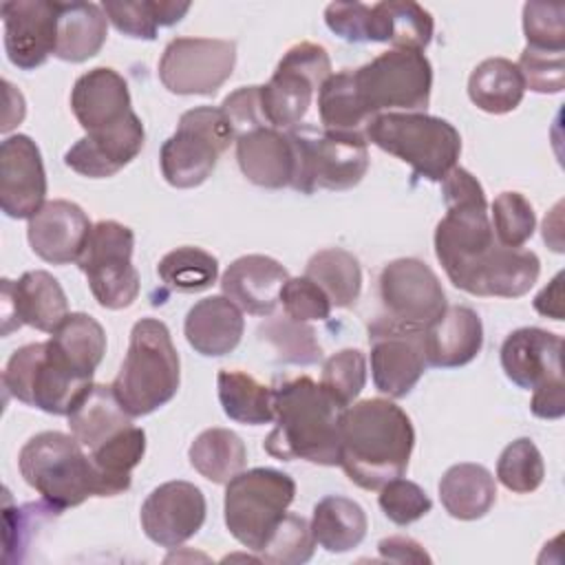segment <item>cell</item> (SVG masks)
Masks as SVG:
<instances>
[{"label": "cell", "instance_id": "8fae6325", "mask_svg": "<svg viewBox=\"0 0 565 565\" xmlns=\"http://www.w3.org/2000/svg\"><path fill=\"white\" fill-rule=\"evenodd\" d=\"M232 141H236V135L221 108L196 106L185 110L174 135L161 146L163 179L181 190L201 185Z\"/></svg>", "mask_w": 565, "mask_h": 565}, {"label": "cell", "instance_id": "ee69618b", "mask_svg": "<svg viewBox=\"0 0 565 565\" xmlns=\"http://www.w3.org/2000/svg\"><path fill=\"white\" fill-rule=\"evenodd\" d=\"M313 550L316 539L311 532V523H307L298 514L287 512L271 532L265 547L258 552V558L276 565H300L313 556Z\"/></svg>", "mask_w": 565, "mask_h": 565}, {"label": "cell", "instance_id": "9a60e30c", "mask_svg": "<svg viewBox=\"0 0 565 565\" xmlns=\"http://www.w3.org/2000/svg\"><path fill=\"white\" fill-rule=\"evenodd\" d=\"M369 344L375 388L391 399L406 397L428 366L424 329L395 322L382 313L369 324Z\"/></svg>", "mask_w": 565, "mask_h": 565}, {"label": "cell", "instance_id": "f546056e", "mask_svg": "<svg viewBox=\"0 0 565 565\" xmlns=\"http://www.w3.org/2000/svg\"><path fill=\"white\" fill-rule=\"evenodd\" d=\"M66 417L71 435L88 450H95L124 428L132 426V417L115 397L113 386L106 384H90Z\"/></svg>", "mask_w": 565, "mask_h": 565}, {"label": "cell", "instance_id": "4316f807", "mask_svg": "<svg viewBox=\"0 0 565 565\" xmlns=\"http://www.w3.org/2000/svg\"><path fill=\"white\" fill-rule=\"evenodd\" d=\"M71 108L86 132L108 128L132 113L128 84L108 66L90 68L77 77L71 90Z\"/></svg>", "mask_w": 565, "mask_h": 565}, {"label": "cell", "instance_id": "6da1fadb", "mask_svg": "<svg viewBox=\"0 0 565 565\" xmlns=\"http://www.w3.org/2000/svg\"><path fill=\"white\" fill-rule=\"evenodd\" d=\"M338 466L362 490L402 477L415 446L411 417L391 399L371 397L340 411Z\"/></svg>", "mask_w": 565, "mask_h": 565}, {"label": "cell", "instance_id": "d6a6232c", "mask_svg": "<svg viewBox=\"0 0 565 565\" xmlns=\"http://www.w3.org/2000/svg\"><path fill=\"white\" fill-rule=\"evenodd\" d=\"M525 93L521 71L505 57H488L477 64L468 77L470 102L490 115L514 110Z\"/></svg>", "mask_w": 565, "mask_h": 565}, {"label": "cell", "instance_id": "83f0119b", "mask_svg": "<svg viewBox=\"0 0 565 565\" xmlns=\"http://www.w3.org/2000/svg\"><path fill=\"white\" fill-rule=\"evenodd\" d=\"M183 331L196 353L221 358L232 353L243 338V311L227 296H207L190 307Z\"/></svg>", "mask_w": 565, "mask_h": 565}, {"label": "cell", "instance_id": "60d3db41", "mask_svg": "<svg viewBox=\"0 0 565 565\" xmlns=\"http://www.w3.org/2000/svg\"><path fill=\"white\" fill-rule=\"evenodd\" d=\"M258 338L267 342L278 362L309 366L322 358V347L318 342L316 329L307 322L291 320L289 316L269 318L258 327Z\"/></svg>", "mask_w": 565, "mask_h": 565}, {"label": "cell", "instance_id": "4dcf8cb0", "mask_svg": "<svg viewBox=\"0 0 565 565\" xmlns=\"http://www.w3.org/2000/svg\"><path fill=\"white\" fill-rule=\"evenodd\" d=\"M433 15L411 0L371 4L369 42H388L395 49L424 51L433 40Z\"/></svg>", "mask_w": 565, "mask_h": 565}, {"label": "cell", "instance_id": "30bf717a", "mask_svg": "<svg viewBox=\"0 0 565 565\" xmlns=\"http://www.w3.org/2000/svg\"><path fill=\"white\" fill-rule=\"evenodd\" d=\"M296 152L291 188L302 194L316 190H349L369 170V141L364 132L349 130H287Z\"/></svg>", "mask_w": 565, "mask_h": 565}, {"label": "cell", "instance_id": "7bdbcfd3", "mask_svg": "<svg viewBox=\"0 0 565 565\" xmlns=\"http://www.w3.org/2000/svg\"><path fill=\"white\" fill-rule=\"evenodd\" d=\"M545 477L541 450L527 437L514 439L503 448L497 461V479L516 494L534 492Z\"/></svg>", "mask_w": 565, "mask_h": 565}, {"label": "cell", "instance_id": "db71d44e", "mask_svg": "<svg viewBox=\"0 0 565 565\" xmlns=\"http://www.w3.org/2000/svg\"><path fill=\"white\" fill-rule=\"evenodd\" d=\"M221 110L225 113L236 137L256 128L269 126L260 106V86H241L223 99Z\"/></svg>", "mask_w": 565, "mask_h": 565}, {"label": "cell", "instance_id": "f1b7e54d", "mask_svg": "<svg viewBox=\"0 0 565 565\" xmlns=\"http://www.w3.org/2000/svg\"><path fill=\"white\" fill-rule=\"evenodd\" d=\"M108 35V18L95 2H57L55 57L86 62L97 55Z\"/></svg>", "mask_w": 565, "mask_h": 565}, {"label": "cell", "instance_id": "4fadbf2b", "mask_svg": "<svg viewBox=\"0 0 565 565\" xmlns=\"http://www.w3.org/2000/svg\"><path fill=\"white\" fill-rule=\"evenodd\" d=\"M331 75V60L324 46L313 42L294 44L278 62L274 75L260 86V106L267 124L291 130L307 115L313 93Z\"/></svg>", "mask_w": 565, "mask_h": 565}, {"label": "cell", "instance_id": "2e32d148", "mask_svg": "<svg viewBox=\"0 0 565 565\" xmlns=\"http://www.w3.org/2000/svg\"><path fill=\"white\" fill-rule=\"evenodd\" d=\"M380 300L384 316L426 329L448 305L437 274L419 258H397L380 271Z\"/></svg>", "mask_w": 565, "mask_h": 565}, {"label": "cell", "instance_id": "603a6c76", "mask_svg": "<svg viewBox=\"0 0 565 565\" xmlns=\"http://www.w3.org/2000/svg\"><path fill=\"white\" fill-rule=\"evenodd\" d=\"M561 358L563 338L539 327H521L501 344V366L508 380L525 391L563 380Z\"/></svg>", "mask_w": 565, "mask_h": 565}, {"label": "cell", "instance_id": "44dd1931", "mask_svg": "<svg viewBox=\"0 0 565 565\" xmlns=\"http://www.w3.org/2000/svg\"><path fill=\"white\" fill-rule=\"evenodd\" d=\"M143 139V124L135 113H130L108 128L86 132L66 150L64 163L82 177L106 179L117 174L141 152Z\"/></svg>", "mask_w": 565, "mask_h": 565}, {"label": "cell", "instance_id": "d590c367", "mask_svg": "<svg viewBox=\"0 0 565 565\" xmlns=\"http://www.w3.org/2000/svg\"><path fill=\"white\" fill-rule=\"evenodd\" d=\"M51 347L79 373L93 377L106 353L104 327L88 313H68L49 338Z\"/></svg>", "mask_w": 565, "mask_h": 565}, {"label": "cell", "instance_id": "cb8c5ba5", "mask_svg": "<svg viewBox=\"0 0 565 565\" xmlns=\"http://www.w3.org/2000/svg\"><path fill=\"white\" fill-rule=\"evenodd\" d=\"M289 271L271 256L247 254L236 258L221 276L223 296H227L241 311L252 316H271L278 307L280 289Z\"/></svg>", "mask_w": 565, "mask_h": 565}, {"label": "cell", "instance_id": "8992f818", "mask_svg": "<svg viewBox=\"0 0 565 565\" xmlns=\"http://www.w3.org/2000/svg\"><path fill=\"white\" fill-rule=\"evenodd\" d=\"M364 137L433 183H441L461 154L457 128L428 113H382L366 124Z\"/></svg>", "mask_w": 565, "mask_h": 565}, {"label": "cell", "instance_id": "ba28073f", "mask_svg": "<svg viewBox=\"0 0 565 565\" xmlns=\"http://www.w3.org/2000/svg\"><path fill=\"white\" fill-rule=\"evenodd\" d=\"M225 525L252 552H260L294 501L296 483L274 468L241 470L225 483Z\"/></svg>", "mask_w": 565, "mask_h": 565}, {"label": "cell", "instance_id": "d6986e66", "mask_svg": "<svg viewBox=\"0 0 565 565\" xmlns=\"http://www.w3.org/2000/svg\"><path fill=\"white\" fill-rule=\"evenodd\" d=\"M66 316V294L49 271H26L18 280L2 278V335L22 324L53 333Z\"/></svg>", "mask_w": 565, "mask_h": 565}, {"label": "cell", "instance_id": "680465c9", "mask_svg": "<svg viewBox=\"0 0 565 565\" xmlns=\"http://www.w3.org/2000/svg\"><path fill=\"white\" fill-rule=\"evenodd\" d=\"M534 309L541 316L563 320V271H558L547 287L534 298Z\"/></svg>", "mask_w": 565, "mask_h": 565}, {"label": "cell", "instance_id": "e0dca14e", "mask_svg": "<svg viewBox=\"0 0 565 565\" xmlns=\"http://www.w3.org/2000/svg\"><path fill=\"white\" fill-rule=\"evenodd\" d=\"M205 497L190 481H166L141 505L143 534L161 547H179L205 521Z\"/></svg>", "mask_w": 565, "mask_h": 565}, {"label": "cell", "instance_id": "11a10c76", "mask_svg": "<svg viewBox=\"0 0 565 565\" xmlns=\"http://www.w3.org/2000/svg\"><path fill=\"white\" fill-rule=\"evenodd\" d=\"M371 4L364 2H331L324 9L327 26L347 42H369Z\"/></svg>", "mask_w": 565, "mask_h": 565}, {"label": "cell", "instance_id": "7c38bea8", "mask_svg": "<svg viewBox=\"0 0 565 565\" xmlns=\"http://www.w3.org/2000/svg\"><path fill=\"white\" fill-rule=\"evenodd\" d=\"M135 234L117 221L93 225L77 258L88 287L104 309H126L139 296V274L132 265Z\"/></svg>", "mask_w": 565, "mask_h": 565}, {"label": "cell", "instance_id": "5bb4252c", "mask_svg": "<svg viewBox=\"0 0 565 565\" xmlns=\"http://www.w3.org/2000/svg\"><path fill=\"white\" fill-rule=\"evenodd\" d=\"M236 42L174 38L159 60V79L174 95H214L234 73Z\"/></svg>", "mask_w": 565, "mask_h": 565}, {"label": "cell", "instance_id": "52a82bcc", "mask_svg": "<svg viewBox=\"0 0 565 565\" xmlns=\"http://www.w3.org/2000/svg\"><path fill=\"white\" fill-rule=\"evenodd\" d=\"M90 384L93 377L75 371L49 340L15 349L2 371L11 397L49 415H68Z\"/></svg>", "mask_w": 565, "mask_h": 565}, {"label": "cell", "instance_id": "9f6ffc18", "mask_svg": "<svg viewBox=\"0 0 565 565\" xmlns=\"http://www.w3.org/2000/svg\"><path fill=\"white\" fill-rule=\"evenodd\" d=\"M530 411L541 419H558L565 415V382L552 380L534 388Z\"/></svg>", "mask_w": 565, "mask_h": 565}, {"label": "cell", "instance_id": "1f68e13d", "mask_svg": "<svg viewBox=\"0 0 565 565\" xmlns=\"http://www.w3.org/2000/svg\"><path fill=\"white\" fill-rule=\"evenodd\" d=\"M444 510L459 521H475L490 512L497 501V483L481 463H455L439 481Z\"/></svg>", "mask_w": 565, "mask_h": 565}, {"label": "cell", "instance_id": "d4e9b609", "mask_svg": "<svg viewBox=\"0 0 565 565\" xmlns=\"http://www.w3.org/2000/svg\"><path fill=\"white\" fill-rule=\"evenodd\" d=\"M483 347V324L475 309L463 305L446 307L424 329L428 366L457 369L472 362Z\"/></svg>", "mask_w": 565, "mask_h": 565}, {"label": "cell", "instance_id": "8d00e7d4", "mask_svg": "<svg viewBox=\"0 0 565 565\" xmlns=\"http://www.w3.org/2000/svg\"><path fill=\"white\" fill-rule=\"evenodd\" d=\"M192 468L212 483H227L247 463L243 439L230 428L203 430L188 450Z\"/></svg>", "mask_w": 565, "mask_h": 565}, {"label": "cell", "instance_id": "277c9868", "mask_svg": "<svg viewBox=\"0 0 565 565\" xmlns=\"http://www.w3.org/2000/svg\"><path fill=\"white\" fill-rule=\"evenodd\" d=\"M446 214L435 227V256L457 289H466L475 271L499 247L488 216L481 183L461 166L441 181Z\"/></svg>", "mask_w": 565, "mask_h": 565}, {"label": "cell", "instance_id": "836d02e7", "mask_svg": "<svg viewBox=\"0 0 565 565\" xmlns=\"http://www.w3.org/2000/svg\"><path fill=\"white\" fill-rule=\"evenodd\" d=\"M366 512L353 499L331 494L320 499L313 508V539L331 554L358 547L366 536Z\"/></svg>", "mask_w": 565, "mask_h": 565}, {"label": "cell", "instance_id": "7dc6e473", "mask_svg": "<svg viewBox=\"0 0 565 565\" xmlns=\"http://www.w3.org/2000/svg\"><path fill=\"white\" fill-rule=\"evenodd\" d=\"M523 33L530 49L565 51V7L552 2H525Z\"/></svg>", "mask_w": 565, "mask_h": 565}, {"label": "cell", "instance_id": "681fc988", "mask_svg": "<svg viewBox=\"0 0 565 565\" xmlns=\"http://www.w3.org/2000/svg\"><path fill=\"white\" fill-rule=\"evenodd\" d=\"M278 300L285 309V316H289L291 320H327L331 313L329 296L307 276H289L280 289Z\"/></svg>", "mask_w": 565, "mask_h": 565}, {"label": "cell", "instance_id": "f907efd6", "mask_svg": "<svg viewBox=\"0 0 565 565\" xmlns=\"http://www.w3.org/2000/svg\"><path fill=\"white\" fill-rule=\"evenodd\" d=\"M525 88L534 93H561L565 79L563 53L536 51L525 46L516 62Z\"/></svg>", "mask_w": 565, "mask_h": 565}, {"label": "cell", "instance_id": "9c48e42d", "mask_svg": "<svg viewBox=\"0 0 565 565\" xmlns=\"http://www.w3.org/2000/svg\"><path fill=\"white\" fill-rule=\"evenodd\" d=\"M358 102L369 119L393 113H419L430 102L433 66L422 51L391 49L353 71Z\"/></svg>", "mask_w": 565, "mask_h": 565}, {"label": "cell", "instance_id": "816d5d0a", "mask_svg": "<svg viewBox=\"0 0 565 565\" xmlns=\"http://www.w3.org/2000/svg\"><path fill=\"white\" fill-rule=\"evenodd\" d=\"M108 22L113 26L137 40H154L157 38V9L154 0H139V2H117V0H106L102 4Z\"/></svg>", "mask_w": 565, "mask_h": 565}, {"label": "cell", "instance_id": "b9f144b4", "mask_svg": "<svg viewBox=\"0 0 565 565\" xmlns=\"http://www.w3.org/2000/svg\"><path fill=\"white\" fill-rule=\"evenodd\" d=\"M366 384V358L360 349H342L322 364L320 386L331 402L344 411L362 393Z\"/></svg>", "mask_w": 565, "mask_h": 565}, {"label": "cell", "instance_id": "f6af8a7d", "mask_svg": "<svg viewBox=\"0 0 565 565\" xmlns=\"http://www.w3.org/2000/svg\"><path fill=\"white\" fill-rule=\"evenodd\" d=\"M492 232L503 247H523L534 230L536 214L532 203L521 192H501L492 201Z\"/></svg>", "mask_w": 565, "mask_h": 565}, {"label": "cell", "instance_id": "7402d4cb", "mask_svg": "<svg viewBox=\"0 0 565 565\" xmlns=\"http://www.w3.org/2000/svg\"><path fill=\"white\" fill-rule=\"evenodd\" d=\"M93 225L86 212L64 199L46 201L26 227L31 249L51 265L77 263Z\"/></svg>", "mask_w": 565, "mask_h": 565}, {"label": "cell", "instance_id": "ab89813d", "mask_svg": "<svg viewBox=\"0 0 565 565\" xmlns=\"http://www.w3.org/2000/svg\"><path fill=\"white\" fill-rule=\"evenodd\" d=\"M157 274L166 287L181 294H194L216 282L218 260L201 247L183 245L159 260Z\"/></svg>", "mask_w": 565, "mask_h": 565}, {"label": "cell", "instance_id": "3957f363", "mask_svg": "<svg viewBox=\"0 0 565 565\" xmlns=\"http://www.w3.org/2000/svg\"><path fill=\"white\" fill-rule=\"evenodd\" d=\"M18 466L24 481L60 512L84 503L88 497H115L128 490L99 470L73 435L60 430L33 435L22 446Z\"/></svg>", "mask_w": 565, "mask_h": 565}, {"label": "cell", "instance_id": "bcb514c9", "mask_svg": "<svg viewBox=\"0 0 565 565\" xmlns=\"http://www.w3.org/2000/svg\"><path fill=\"white\" fill-rule=\"evenodd\" d=\"M146 452V433L143 428L128 426L95 450H90L93 461L110 479L130 488V472L143 459Z\"/></svg>", "mask_w": 565, "mask_h": 565}, {"label": "cell", "instance_id": "ac0fdd59", "mask_svg": "<svg viewBox=\"0 0 565 565\" xmlns=\"http://www.w3.org/2000/svg\"><path fill=\"white\" fill-rule=\"evenodd\" d=\"M4 51L13 66L33 71L57 44V0H9L0 7Z\"/></svg>", "mask_w": 565, "mask_h": 565}, {"label": "cell", "instance_id": "f35d334b", "mask_svg": "<svg viewBox=\"0 0 565 565\" xmlns=\"http://www.w3.org/2000/svg\"><path fill=\"white\" fill-rule=\"evenodd\" d=\"M318 113L320 121L327 130H349V132H364L366 124L371 121L362 110L355 86H353V71L344 68L340 73H331L320 90H318Z\"/></svg>", "mask_w": 565, "mask_h": 565}, {"label": "cell", "instance_id": "6f0895ef", "mask_svg": "<svg viewBox=\"0 0 565 565\" xmlns=\"http://www.w3.org/2000/svg\"><path fill=\"white\" fill-rule=\"evenodd\" d=\"M384 561L395 563H430V556L424 552V547L408 539V536H388L382 539L377 545Z\"/></svg>", "mask_w": 565, "mask_h": 565}, {"label": "cell", "instance_id": "74e56055", "mask_svg": "<svg viewBox=\"0 0 565 565\" xmlns=\"http://www.w3.org/2000/svg\"><path fill=\"white\" fill-rule=\"evenodd\" d=\"M305 276L311 278L331 300V307H351L362 291V269L358 258L342 247H327L316 252Z\"/></svg>", "mask_w": 565, "mask_h": 565}, {"label": "cell", "instance_id": "e575fe53", "mask_svg": "<svg viewBox=\"0 0 565 565\" xmlns=\"http://www.w3.org/2000/svg\"><path fill=\"white\" fill-rule=\"evenodd\" d=\"M218 402L223 413L247 426H260L274 422V388L260 384L245 371L223 369L216 375Z\"/></svg>", "mask_w": 565, "mask_h": 565}, {"label": "cell", "instance_id": "ffe728a7", "mask_svg": "<svg viewBox=\"0 0 565 565\" xmlns=\"http://www.w3.org/2000/svg\"><path fill=\"white\" fill-rule=\"evenodd\" d=\"M46 172L40 148L26 135L0 146V207L9 218H31L46 201Z\"/></svg>", "mask_w": 565, "mask_h": 565}, {"label": "cell", "instance_id": "5b68a950", "mask_svg": "<svg viewBox=\"0 0 565 565\" xmlns=\"http://www.w3.org/2000/svg\"><path fill=\"white\" fill-rule=\"evenodd\" d=\"M181 364L170 329L157 318H141L130 331L128 353L113 391L130 417H143L166 406L179 391Z\"/></svg>", "mask_w": 565, "mask_h": 565}, {"label": "cell", "instance_id": "7a4b0ae2", "mask_svg": "<svg viewBox=\"0 0 565 565\" xmlns=\"http://www.w3.org/2000/svg\"><path fill=\"white\" fill-rule=\"evenodd\" d=\"M340 408L322 391L320 382L307 375L285 380L274 388L276 426L265 437L263 448L280 459H305L318 466H338Z\"/></svg>", "mask_w": 565, "mask_h": 565}, {"label": "cell", "instance_id": "f5cc1de1", "mask_svg": "<svg viewBox=\"0 0 565 565\" xmlns=\"http://www.w3.org/2000/svg\"><path fill=\"white\" fill-rule=\"evenodd\" d=\"M57 510L53 505L42 503H26L22 508H11L9 492L4 497V563L9 561L11 552H18V561L22 558V550L31 536V530H35L40 523L49 519L46 512Z\"/></svg>", "mask_w": 565, "mask_h": 565}, {"label": "cell", "instance_id": "c3c4849f", "mask_svg": "<svg viewBox=\"0 0 565 565\" xmlns=\"http://www.w3.org/2000/svg\"><path fill=\"white\" fill-rule=\"evenodd\" d=\"M377 503L388 521L395 525H408L430 512L433 501L415 481L395 477L380 488Z\"/></svg>", "mask_w": 565, "mask_h": 565}, {"label": "cell", "instance_id": "484cf974", "mask_svg": "<svg viewBox=\"0 0 565 565\" xmlns=\"http://www.w3.org/2000/svg\"><path fill=\"white\" fill-rule=\"evenodd\" d=\"M236 161L241 172L254 185L280 190L294 181V143L289 132L278 128L263 126L236 137Z\"/></svg>", "mask_w": 565, "mask_h": 565}]
</instances>
